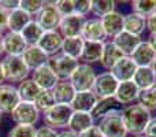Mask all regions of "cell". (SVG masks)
Returning <instances> with one entry per match:
<instances>
[{"instance_id": "cell-1", "label": "cell", "mask_w": 156, "mask_h": 137, "mask_svg": "<svg viewBox=\"0 0 156 137\" xmlns=\"http://www.w3.org/2000/svg\"><path fill=\"white\" fill-rule=\"evenodd\" d=\"M151 119V111L144 108L138 103L122 108V121H123V125L126 128V132L133 136L144 135Z\"/></svg>"}, {"instance_id": "cell-2", "label": "cell", "mask_w": 156, "mask_h": 137, "mask_svg": "<svg viewBox=\"0 0 156 137\" xmlns=\"http://www.w3.org/2000/svg\"><path fill=\"white\" fill-rule=\"evenodd\" d=\"M3 71L5 81L10 82H22L30 74V69L23 62L22 56H7L2 59Z\"/></svg>"}, {"instance_id": "cell-3", "label": "cell", "mask_w": 156, "mask_h": 137, "mask_svg": "<svg viewBox=\"0 0 156 137\" xmlns=\"http://www.w3.org/2000/svg\"><path fill=\"white\" fill-rule=\"evenodd\" d=\"M96 71L92 67V65L88 63H81L77 66L74 73L70 77V82L74 86L77 92H85V91H92L93 88L94 80H96Z\"/></svg>"}, {"instance_id": "cell-4", "label": "cell", "mask_w": 156, "mask_h": 137, "mask_svg": "<svg viewBox=\"0 0 156 137\" xmlns=\"http://www.w3.org/2000/svg\"><path fill=\"white\" fill-rule=\"evenodd\" d=\"M73 108L71 106L66 104H55L49 110L43 113V121L44 125L49 128H67V124L71 118Z\"/></svg>"}, {"instance_id": "cell-5", "label": "cell", "mask_w": 156, "mask_h": 137, "mask_svg": "<svg viewBox=\"0 0 156 137\" xmlns=\"http://www.w3.org/2000/svg\"><path fill=\"white\" fill-rule=\"evenodd\" d=\"M48 65L51 66L54 73L58 75L59 81H67L70 80L71 74L77 69V66L80 65V60L73 59V58L65 55L63 52H59V54L49 58Z\"/></svg>"}, {"instance_id": "cell-6", "label": "cell", "mask_w": 156, "mask_h": 137, "mask_svg": "<svg viewBox=\"0 0 156 137\" xmlns=\"http://www.w3.org/2000/svg\"><path fill=\"white\" fill-rule=\"evenodd\" d=\"M10 115L15 125H30V126H34V124H37L38 119H40L41 113L34 106V103L22 102L21 100V103L14 108V111Z\"/></svg>"}, {"instance_id": "cell-7", "label": "cell", "mask_w": 156, "mask_h": 137, "mask_svg": "<svg viewBox=\"0 0 156 137\" xmlns=\"http://www.w3.org/2000/svg\"><path fill=\"white\" fill-rule=\"evenodd\" d=\"M104 137H126L127 132L122 121V111L101 118L96 125Z\"/></svg>"}, {"instance_id": "cell-8", "label": "cell", "mask_w": 156, "mask_h": 137, "mask_svg": "<svg viewBox=\"0 0 156 137\" xmlns=\"http://www.w3.org/2000/svg\"><path fill=\"white\" fill-rule=\"evenodd\" d=\"M118 85H119V81L111 74V71H103L96 75L92 92L99 99L114 97L116 89H118Z\"/></svg>"}, {"instance_id": "cell-9", "label": "cell", "mask_w": 156, "mask_h": 137, "mask_svg": "<svg viewBox=\"0 0 156 137\" xmlns=\"http://www.w3.org/2000/svg\"><path fill=\"white\" fill-rule=\"evenodd\" d=\"M36 21L44 29V32L48 30H58L59 23L62 21V15L59 14L55 2H45L43 10L38 13V15L36 16Z\"/></svg>"}, {"instance_id": "cell-10", "label": "cell", "mask_w": 156, "mask_h": 137, "mask_svg": "<svg viewBox=\"0 0 156 137\" xmlns=\"http://www.w3.org/2000/svg\"><path fill=\"white\" fill-rule=\"evenodd\" d=\"M85 21H86V16L78 15V14L63 16L59 23L58 30H59V33L63 36V38L81 37V33H82V27H83Z\"/></svg>"}, {"instance_id": "cell-11", "label": "cell", "mask_w": 156, "mask_h": 137, "mask_svg": "<svg viewBox=\"0 0 156 137\" xmlns=\"http://www.w3.org/2000/svg\"><path fill=\"white\" fill-rule=\"evenodd\" d=\"M21 103L18 89L12 84L0 85V111L2 114H11L14 108Z\"/></svg>"}, {"instance_id": "cell-12", "label": "cell", "mask_w": 156, "mask_h": 137, "mask_svg": "<svg viewBox=\"0 0 156 137\" xmlns=\"http://www.w3.org/2000/svg\"><path fill=\"white\" fill-rule=\"evenodd\" d=\"M81 37L83 38V41H90V43H105V38H108L100 18H86Z\"/></svg>"}, {"instance_id": "cell-13", "label": "cell", "mask_w": 156, "mask_h": 137, "mask_svg": "<svg viewBox=\"0 0 156 137\" xmlns=\"http://www.w3.org/2000/svg\"><path fill=\"white\" fill-rule=\"evenodd\" d=\"M63 40L65 38L59 33V30H48V32H44L40 41L37 43V45L51 58L62 51Z\"/></svg>"}, {"instance_id": "cell-14", "label": "cell", "mask_w": 156, "mask_h": 137, "mask_svg": "<svg viewBox=\"0 0 156 137\" xmlns=\"http://www.w3.org/2000/svg\"><path fill=\"white\" fill-rule=\"evenodd\" d=\"M32 80L38 85V88L43 91H52L59 82L58 75L54 73L49 65H44L41 67L32 71Z\"/></svg>"}, {"instance_id": "cell-15", "label": "cell", "mask_w": 156, "mask_h": 137, "mask_svg": "<svg viewBox=\"0 0 156 137\" xmlns=\"http://www.w3.org/2000/svg\"><path fill=\"white\" fill-rule=\"evenodd\" d=\"M26 48L27 44L21 33L7 32L3 36V51L7 56H22Z\"/></svg>"}, {"instance_id": "cell-16", "label": "cell", "mask_w": 156, "mask_h": 137, "mask_svg": "<svg viewBox=\"0 0 156 137\" xmlns=\"http://www.w3.org/2000/svg\"><path fill=\"white\" fill-rule=\"evenodd\" d=\"M132 60L136 63L137 67H151L156 59V52L152 49V47L148 44V41H141L140 45L134 49L130 55Z\"/></svg>"}, {"instance_id": "cell-17", "label": "cell", "mask_w": 156, "mask_h": 137, "mask_svg": "<svg viewBox=\"0 0 156 137\" xmlns=\"http://www.w3.org/2000/svg\"><path fill=\"white\" fill-rule=\"evenodd\" d=\"M22 59L26 63V66L30 69V71L41 67L44 65H48L49 62V56L40 48L38 45H29L25 49Z\"/></svg>"}, {"instance_id": "cell-18", "label": "cell", "mask_w": 156, "mask_h": 137, "mask_svg": "<svg viewBox=\"0 0 156 137\" xmlns=\"http://www.w3.org/2000/svg\"><path fill=\"white\" fill-rule=\"evenodd\" d=\"M137 70L136 63L132 60L130 56H123L115 63L112 69L110 70L111 74L119 81V82H125V81H132L134 77V73Z\"/></svg>"}, {"instance_id": "cell-19", "label": "cell", "mask_w": 156, "mask_h": 137, "mask_svg": "<svg viewBox=\"0 0 156 137\" xmlns=\"http://www.w3.org/2000/svg\"><path fill=\"white\" fill-rule=\"evenodd\" d=\"M140 89L136 86V84L133 81H125V82H119L118 89L115 92V100L122 106L126 107L130 106L134 100H137Z\"/></svg>"}, {"instance_id": "cell-20", "label": "cell", "mask_w": 156, "mask_h": 137, "mask_svg": "<svg viewBox=\"0 0 156 137\" xmlns=\"http://www.w3.org/2000/svg\"><path fill=\"white\" fill-rule=\"evenodd\" d=\"M123 19H125V15H122L116 10L107 14L105 16H103L101 23H103V27H104V32L107 34V37H110L112 40L119 33L123 32Z\"/></svg>"}, {"instance_id": "cell-21", "label": "cell", "mask_w": 156, "mask_h": 137, "mask_svg": "<svg viewBox=\"0 0 156 137\" xmlns=\"http://www.w3.org/2000/svg\"><path fill=\"white\" fill-rule=\"evenodd\" d=\"M111 41L118 47V49L125 55V56H130V55L134 52V49L140 45L143 38H141L140 36L130 34V33H127L123 30V32L119 33L116 37H114Z\"/></svg>"}, {"instance_id": "cell-22", "label": "cell", "mask_w": 156, "mask_h": 137, "mask_svg": "<svg viewBox=\"0 0 156 137\" xmlns=\"http://www.w3.org/2000/svg\"><path fill=\"white\" fill-rule=\"evenodd\" d=\"M94 125V119L90 113H81V111H73L71 118L67 124V129L70 132L76 133V135H81L89 128Z\"/></svg>"}, {"instance_id": "cell-23", "label": "cell", "mask_w": 156, "mask_h": 137, "mask_svg": "<svg viewBox=\"0 0 156 137\" xmlns=\"http://www.w3.org/2000/svg\"><path fill=\"white\" fill-rule=\"evenodd\" d=\"M99 102V97L92 91L85 92H77L74 100L71 102V108L73 111H81V113H92L94 106Z\"/></svg>"}, {"instance_id": "cell-24", "label": "cell", "mask_w": 156, "mask_h": 137, "mask_svg": "<svg viewBox=\"0 0 156 137\" xmlns=\"http://www.w3.org/2000/svg\"><path fill=\"white\" fill-rule=\"evenodd\" d=\"M122 108L123 107L116 102L115 97H107V99H99V102L94 106L93 111H92L90 114H92V117H93V119L100 121L101 118L110 115V114L121 113Z\"/></svg>"}, {"instance_id": "cell-25", "label": "cell", "mask_w": 156, "mask_h": 137, "mask_svg": "<svg viewBox=\"0 0 156 137\" xmlns=\"http://www.w3.org/2000/svg\"><path fill=\"white\" fill-rule=\"evenodd\" d=\"M123 30L130 34L141 37V34L147 30V18L133 11L126 14L123 19Z\"/></svg>"}, {"instance_id": "cell-26", "label": "cell", "mask_w": 156, "mask_h": 137, "mask_svg": "<svg viewBox=\"0 0 156 137\" xmlns=\"http://www.w3.org/2000/svg\"><path fill=\"white\" fill-rule=\"evenodd\" d=\"M52 93H54L55 102L56 104H66L70 106L71 102L74 100V96H76L77 91L74 89V86L71 85L70 81H59L56 84L54 89H52Z\"/></svg>"}, {"instance_id": "cell-27", "label": "cell", "mask_w": 156, "mask_h": 137, "mask_svg": "<svg viewBox=\"0 0 156 137\" xmlns=\"http://www.w3.org/2000/svg\"><path fill=\"white\" fill-rule=\"evenodd\" d=\"M125 55L122 54L118 49V47L112 43V41H105L103 45V52H101V58H100V65L104 69H107L110 71L111 69L115 66V63L119 59H122Z\"/></svg>"}, {"instance_id": "cell-28", "label": "cell", "mask_w": 156, "mask_h": 137, "mask_svg": "<svg viewBox=\"0 0 156 137\" xmlns=\"http://www.w3.org/2000/svg\"><path fill=\"white\" fill-rule=\"evenodd\" d=\"M32 19L33 16H30L29 14L25 13L19 7L10 11V15H8V32L21 33Z\"/></svg>"}, {"instance_id": "cell-29", "label": "cell", "mask_w": 156, "mask_h": 137, "mask_svg": "<svg viewBox=\"0 0 156 137\" xmlns=\"http://www.w3.org/2000/svg\"><path fill=\"white\" fill-rule=\"evenodd\" d=\"M132 81L136 84V86L140 91L154 86L156 84V74L152 66L151 67H137Z\"/></svg>"}, {"instance_id": "cell-30", "label": "cell", "mask_w": 156, "mask_h": 137, "mask_svg": "<svg viewBox=\"0 0 156 137\" xmlns=\"http://www.w3.org/2000/svg\"><path fill=\"white\" fill-rule=\"evenodd\" d=\"M103 45L104 43H90V41H85L83 44V49L82 54H81V63H92L100 62V58H101V52H103Z\"/></svg>"}, {"instance_id": "cell-31", "label": "cell", "mask_w": 156, "mask_h": 137, "mask_svg": "<svg viewBox=\"0 0 156 137\" xmlns=\"http://www.w3.org/2000/svg\"><path fill=\"white\" fill-rule=\"evenodd\" d=\"M16 89H18L19 97H21L22 102H32V103H34L36 97L43 91V89L38 88V85L32 78H26V80H23L22 82H19Z\"/></svg>"}, {"instance_id": "cell-32", "label": "cell", "mask_w": 156, "mask_h": 137, "mask_svg": "<svg viewBox=\"0 0 156 137\" xmlns=\"http://www.w3.org/2000/svg\"><path fill=\"white\" fill-rule=\"evenodd\" d=\"M83 41L82 37H69L63 40V45H62V51L65 55L67 56L73 58V59L80 60L81 54H82V49H83Z\"/></svg>"}, {"instance_id": "cell-33", "label": "cell", "mask_w": 156, "mask_h": 137, "mask_svg": "<svg viewBox=\"0 0 156 137\" xmlns=\"http://www.w3.org/2000/svg\"><path fill=\"white\" fill-rule=\"evenodd\" d=\"M21 34H22V37H23V40L26 41L27 47L37 45V43L41 38V36L44 34V29L37 23L36 19H32V21L26 25V27L21 32Z\"/></svg>"}, {"instance_id": "cell-34", "label": "cell", "mask_w": 156, "mask_h": 137, "mask_svg": "<svg viewBox=\"0 0 156 137\" xmlns=\"http://www.w3.org/2000/svg\"><path fill=\"white\" fill-rule=\"evenodd\" d=\"M137 102H138V104L143 106L148 111L156 110V84L154 86H151V88L140 91Z\"/></svg>"}, {"instance_id": "cell-35", "label": "cell", "mask_w": 156, "mask_h": 137, "mask_svg": "<svg viewBox=\"0 0 156 137\" xmlns=\"http://www.w3.org/2000/svg\"><path fill=\"white\" fill-rule=\"evenodd\" d=\"M115 2L112 0H94L92 2V14L94 15V18H100L105 16L107 14L115 11Z\"/></svg>"}, {"instance_id": "cell-36", "label": "cell", "mask_w": 156, "mask_h": 137, "mask_svg": "<svg viewBox=\"0 0 156 137\" xmlns=\"http://www.w3.org/2000/svg\"><path fill=\"white\" fill-rule=\"evenodd\" d=\"M132 8L133 13L148 18L149 15L156 13V0H134L132 2Z\"/></svg>"}, {"instance_id": "cell-37", "label": "cell", "mask_w": 156, "mask_h": 137, "mask_svg": "<svg viewBox=\"0 0 156 137\" xmlns=\"http://www.w3.org/2000/svg\"><path fill=\"white\" fill-rule=\"evenodd\" d=\"M55 104H56V102H55L52 91H41L34 100V106L38 108L40 113H44V111L49 110V108L54 107Z\"/></svg>"}, {"instance_id": "cell-38", "label": "cell", "mask_w": 156, "mask_h": 137, "mask_svg": "<svg viewBox=\"0 0 156 137\" xmlns=\"http://www.w3.org/2000/svg\"><path fill=\"white\" fill-rule=\"evenodd\" d=\"M45 2L41 0H19V8L27 13L30 16H37L38 13L43 10Z\"/></svg>"}, {"instance_id": "cell-39", "label": "cell", "mask_w": 156, "mask_h": 137, "mask_svg": "<svg viewBox=\"0 0 156 137\" xmlns=\"http://www.w3.org/2000/svg\"><path fill=\"white\" fill-rule=\"evenodd\" d=\"M36 128L30 125H15L7 133V137H36Z\"/></svg>"}, {"instance_id": "cell-40", "label": "cell", "mask_w": 156, "mask_h": 137, "mask_svg": "<svg viewBox=\"0 0 156 137\" xmlns=\"http://www.w3.org/2000/svg\"><path fill=\"white\" fill-rule=\"evenodd\" d=\"M55 5H56L59 14L62 15V18L76 14V2L74 0H58L55 2Z\"/></svg>"}, {"instance_id": "cell-41", "label": "cell", "mask_w": 156, "mask_h": 137, "mask_svg": "<svg viewBox=\"0 0 156 137\" xmlns=\"http://www.w3.org/2000/svg\"><path fill=\"white\" fill-rule=\"evenodd\" d=\"M92 13V0H77L76 2V14L86 16Z\"/></svg>"}, {"instance_id": "cell-42", "label": "cell", "mask_w": 156, "mask_h": 137, "mask_svg": "<svg viewBox=\"0 0 156 137\" xmlns=\"http://www.w3.org/2000/svg\"><path fill=\"white\" fill-rule=\"evenodd\" d=\"M58 133L59 132H58L56 129L44 125V126L37 128V130H36V137H58Z\"/></svg>"}, {"instance_id": "cell-43", "label": "cell", "mask_w": 156, "mask_h": 137, "mask_svg": "<svg viewBox=\"0 0 156 137\" xmlns=\"http://www.w3.org/2000/svg\"><path fill=\"white\" fill-rule=\"evenodd\" d=\"M8 15H10V11L0 5V33L8 29Z\"/></svg>"}, {"instance_id": "cell-44", "label": "cell", "mask_w": 156, "mask_h": 137, "mask_svg": "<svg viewBox=\"0 0 156 137\" xmlns=\"http://www.w3.org/2000/svg\"><path fill=\"white\" fill-rule=\"evenodd\" d=\"M78 137H104V136H103V133L100 132L99 128H97L96 125H93V126L89 128V129L85 130L83 133L78 135Z\"/></svg>"}, {"instance_id": "cell-45", "label": "cell", "mask_w": 156, "mask_h": 137, "mask_svg": "<svg viewBox=\"0 0 156 137\" xmlns=\"http://www.w3.org/2000/svg\"><path fill=\"white\" fill-rule=\"evenodd\" d=\"M144 136L145 137H156V117L155 118L152 117L151 122L148 124L145 132H144Z\"/></svg>"}, {"instance_id": "cell-46", "label": "cell", "mask_w": 156, "mask_h": 137, "mask_svg": "<svg viewBox=\"0 0 156 137\" xmlns=\"http://www.w3.org/2000/svg\"><path fill=\"white\" fill-rule=\"evenodd\" d=\"M0 5H3L8 11H12L19 7V0H15V2H12V0H0Z\"/></svg>"}, {"instance_id": "cell-47", "label": "cell", "mask_w": 156, "mask_h": 137, "mask_svg": "<svg viewBox=\"0 0 156 137\" xmlns=\"http://www.w3.org/2000/svg\"><path fill=\"white\" fill-rule=\"evenodd\" d=\"M147 29L149 30V33H156V13L147 18Z\"/></svg>"}, {"instance_id": "cell-48", "label": "cell", "mask_w": 156, "mask_h": 137, "mask_svg": "<svg viewBox=\"0 0 156 137\" xmlns=\"http://www.w3.org/2000/svg\"><path fill=\"white\" fill-rule=\"evenodd\" d=\"M148 44L152 47V49L156 52V33H149V36H148Z\"/></svg>"}, {"instance_id": "cell-49", "label": "cell", "mask_w": 156, "mask_h": 137, "mask_svg": "<svg viewBox=\"0 0 156 137\" xmlns=\"http://www.w3.org/2000/svg\"><path fill=\"white\" fill-rule=\"evenodd\" d=\"M58 137H78V136L76 135V133L70 132L69 129H65V130H62V132L58 133Z\"/></svg>"}, {"instance_id": "cell-50", "label": "cell", "mask_w": 156, "mask_h": 137, "mask_svg": "<svg viewBox=\"0 0 156 137\" xmlns=\"http://www.w3.org/2000/svg\"><path fill=\"white\" fill-rule=\"evenodd\" d=\"M5 78H4V71H3V66H2V60H0V85L4 84Z\"/></svg>"}, {"instance_id": "cell-51", "label": "cell", "mask_w": 156, "mask_h": 137, "mask_svg": "<svg viewBox=\"0 0 156 137\" xmlns=\"http://www.w3.org/2000/svg\"><path fill=\"white\" fill-rule=\"evenodd\" d=\"M3 33H0V55H2V52H4L3 51Z\"/></svg>"}, {"instance_id": "cell-52", "label": "cell", "mask_w": 156, "mask_h": 137, "mask_svg": "<svg viewBox=\"0 0 156 137\" xmlns=\"http://www.w3.org/2000/svg\"><path fill=\"white\" fill-rule=\"evenodd\" d=\"M152 69H154V71H155V74H156V59H155L154 65H152Z\"/></svg>"}, {"instance_id": "cell-53", "label": "cell", "mask_w": 156, "mask_h": 137, "mask_svg": "<svg viewBox=\"0 0 156 137\" xmlns=\"http://www.w3.org/2000/svg\"><path fill=\"white\" fill-rule=\"evenodd\" d=\"M133 137H145L144 135H138V136H133Z\"/></svg>"}, {"instance_id": "cell-54", "label": "cell", "mask_w": 156, "mask_h": 137, "mask_svg": "<svg viewBox=\"0 0 156 137\" xmlns=\"http://www.w3.org/2000/svg\"><path fill=\"white\" fill-rule=\"evenodd\" d=\"M0 121H2V111H0Z\"/></svg>"}]
</instances>
